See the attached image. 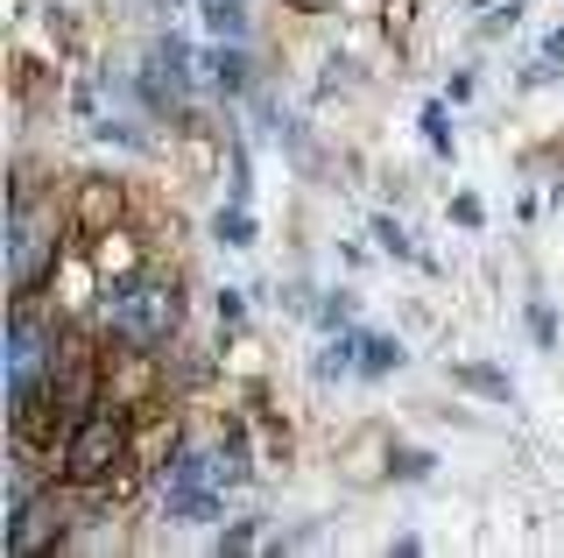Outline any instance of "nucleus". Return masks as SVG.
<instances>
[{
    "mask_svg": "<svg viewBox=\"0 0 564 558\" xmlns=\"http://www.w3.org/2000/svg\"><path fill=\"white\" fill-rule=\"evenodd\" d=\"M50 389H57V333L43 319H29V311H14V325H8V410L29 417Z\"/></svg>",
    "mask_w": 564,
    "mask_h": 558,
    "instance_id": "f257e3e1",
    "label": "nucleus"
},
{
    "mask_svg": "<svg viewBox=\"0 0 564 558\" xmlns=\"http://www.w3.org/2000/svg\"><path fill=\"white\" fill-rule=\"evenodd\" d=\"M176 290L170 283H149V276H134V283H113L106 290V325H113L128 346H155L176 333Z\"/></svg>",
    "mask_w": 564,
    "mask_h": 558,
    "instance_id": "f03ea898",
    "label": "nucleus"
},
{
    "mask_svg": "<svg viewBox=\"0 0 564 558\" xmlns=\"http://www.w3.org/2000/svg\"><path fill=\"white\" fill-rule=\"evenodd\" d=\"M219 466H212V452H184V460H170L163 474V516L170 523H212L219 516Z\"/></svg>",
    "mask_w": 564,
    "mask_h": 558,
    "instance_id": "7ed1b4c3",
    "label": "nucleus"
},
{
    "mask_svg": "<svg viewBox=\"0 0 564 558\" xmlns=\"http://www.w3.org/2000/svg\"><path fill=\"white\" fill-rule=\"evenodd\" d=\"M50 261H57V213H35L29 198H14V234H8V276H14V290H35Z\"/></svg>",
    "mask_w": 564,
    "mask_h": 558,
    "instance_id": "20e7f679",
    "label": "nucleus"
},
{
    "mask_svg": "<svg viewBox=\"0 0 564 558\" xmlns=\"http://www.w3.org/2000/svg\"><path fill=\"white\" fill-rule=\"evenodd\" d=\"M128 452V431H120V417H85L78 425V439H70L64 452V466H70V481H99L106 466Z\"/></svg>",
    "mask_w": 564,
    "mask_h": 558,
    "instance_id": "39448f33",
    "label": "nucleus"
},
{
    "mask_svg": "<svg viewBox=\"0 0 564 558\" xmlns=\"http://www.w3.org/2000/svg\"><path fill=\"white\" fill-rule=\"evenodd\" d=\"M360 368H367V375L402 368V346H395V340H381V333H367V340H360Z\"/></svg>",
    "mask_w": 564,
    "mask_h": 558,
    "instance_id": "423d86ee",
    "label": "nucleus"
},
{
    "mask_svg": "<svg viewBox=\"0 0 564 558\" xmlns=\"http://www.w3.org/2000/svg\"><path fill=\"white\" fill-rule=\"evenodd\" d=\"M212 78H219L226 93H240V85H247V57H240V50H212Z\"/></svg>",
    "mask_w": 564,
    "mask_h": 558,
    "instance_id": "0eeeda50",
    "label": "nucleus"
},
{
    "mask_svg": "<svg viewBox=\"0 0 564 558\" xmlns=\"http://www.w3.org/2000/svg\"><path fill=\"white\" fill-rule=\"evenodd\" d=\"M219 240H226V248H254V219H247V205L219 213Z\"/></svg>",
    "mask_w": 564,
    "mask_h": 558,
    "instance_id": "6e6552de",
    "label": "nucleus"
},
{
    "mask_svg": "<svg viewBox=\"0 0 564 558\" xmlns=\"http://www.w3.org/2000/svg\"><path fill=\"white\" fill-rule=\"evenodd\" d=\"M205 22L219 29V36H240V0H205Z\"/></svg>",
    "mask_w": 564,
    "mask_h": 558,
    "instance_id": "1a4fd4ad",
    "label": "nucleus"
},
{
    "mask_svg": "<svg viewBox=\"0 0 564 558\" xmlns=\"http://www.w3.org/2000/svg\"><path fill=\"white\" fill-rule=\"evenodd\" d=\"M423 135H431L437 155H452V128H445V107H423Z\"/></svg>",
    "mask_w": 564,
    "mask_h": 558,
    "instance_id": "9d476101",
    "label": "nucleus"
},
{
    "mask_svg": "<svg viewBox=\"0 0 564 558\" xmlns=\"http://www.w3.org/2000/svg\"><path fill=\"white\" fill-rule=\"evenodd\" d=\"M375 240H381L388 255H410V240H402V226H395V219H375Z\"/></svg>",
    "mask_w": 564,
    "mask_h": 558,
    "instance_id": "9b49d317",
    "label": "nucleus"
},
{
    "mask_svg": "<svg viewBox=\"0 0 564 558\" xmlns=\"http://www.w3.org/2000/svg\"><path fill=\"white\" fill-rule=\"evenodd\" d=\"M529 333H536V346H551V340H557V319L536 304V311H529Z\"/></svg>",
    "mask_w": 564,
    "mask_h": 558,
    "instance_id": "f8f14e48",
    "label": "nucleus"
},
{
    "mask_svg": "<svg viewBox=\"0 0 564 558\" xmlns=\"http://www.w3.org/2000/svg\"><path fill=\"white\" fill-rule=\"evenodd\" d=\"M452 219L458 226H480V198H473V191H466V198H452Z\"/></svg>",
    "mask_w": 564,
    "mask_h": 558,
    "instance_id": "ddd939ff",
    "label": "nucleus"
},
{
    "mask_svg": "<svg viewBox=\"0 0 564 558\" xmlns=\"http://www.w3.org/2000/svg\"><path fill=\"white\" fill-rule=\"evenodd\" d=\"M466 382H473V389H494V396H501V389H508V382H501V375H494V368H466Z\"/></svg>",
    "mask_w": 564,
    "mask_h": 558,
    "instance_id": "4468645a",
    "label": "nucleus"
},
{
    "mask_svg": "<svg viewBox=\"0 0 564 558\" xmlns=\"http://www.w3.org/2000/svg\"><path fill=\"white\" fill-rule=\"evenodd\" d=\"M543 57H551V64L564 57V29H557V36H551V43H543Z\"/></svg>",
    "mask_w": 564,
    "mask_h": 558,
    "instance_id": "2eb2a0df",
    "label": "nucleus"
}]
</instances>
